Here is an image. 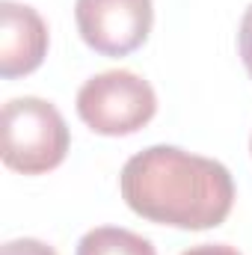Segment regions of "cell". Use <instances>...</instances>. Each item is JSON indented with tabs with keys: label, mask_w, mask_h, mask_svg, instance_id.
<instances>
[{
	"label": "cell",
	"mask_w": 252,
	"mask_h": 255,
	"mask_svg": "<svg viewBox=\"0 0 252 255\" xmlns=\"http://www.w3.org/2000/svg\"><path fill=\"white\" fill-rule=\"evenodd\" d=\"M125 205L142 220L172 229H217L235 205L232 172L211 157L175 145H151L133 154L119 175Z\"/></svg>",
	"instance_id": "cell-1"
},
{
	"label": "cell",
	"mask_w": 252,
	"mask_h": 255,
	"mask_svg": "<svg viewBox=\"0 0 252 255\" xmlns=\"http://www.w3.org/2000/svg\"><path fill=\"white\" fill-rule=\"evenodd\" d=\"M3 163L24 175L57 169L68 154V128L45 98H12L3 104Z\"/></svg>",
	"instance_id": "cell-2"
},
{
	"label": "cell",
	"mask_w": 252,
	"mask_h": 255,
	"mask_svg": "<svg viewBox=\"0 0 252 255\" xmlns=\"http://www.w3.org/2000/svg\"><path fill=\"white\" fill-rule=\"evenodd\" d=\"M157 113V95L148 80L127 68L89 77L77 92V116L101 136H127Z\"/></svg>",
	"instance_id": "cell-3"
},
{
	"label": "cell",
	"mask_w": 252,
	"mask_h": 255,
	"mask_svg": "<svg viewBox=\"0 0 252 255\" xmlns=\"http://www.w3.org/2000/svg\"><path fill=\"white\" fill-rule=\"evenodd\" d=\"M74 21L95 54L125 57L148 39L154 6L151 0H77Z\"/></svg>",
	"instance_id": "cell-4"
},
{
	"label": "cell",
	"mask_w": 252,
	"mask_h": 255,
	"mask_svg": "<svg viewBox=\"0 0 252 255\" xmlns=\"http://www.w3.org/2000/svg\"><path fill=\"white\" fill-rule=\"evenodd\" d=\"M48 54V24L33 6L0 3V74L6 80L36 71Z\"/></svg>",
	"instance_id": "cell-5"
},
{
	"label": "cell",
	"mask_w": 252,
	"mask_h": 255,
	"mask_svg": "<svg viewBox=\"0 0 252 255\" xmlns=\"http://www.w3.org/2000/svg\"><path fill=\"white\" fill-rule=\"evenodd\" d=\"M77 255H157L151 241L127 232V229H116V226H101L92 229L80 238L77 244Z\"/></svg>",
	"instance_id": "cell-6"
},
{
	"label": "cell",
	"mask_w": 252,
	"mask_h": 255,
	"mask_svg": "<svg viewBox=\"0 0 252 255\" xmlns=\"http://www.w3.org/2000/svg\"><path fill=\"white\" fill-rule=\"evenodd\" d=\"M238 48H241V60H244V65H247V71H250V77H252V3H250V9L244 12V18H241Z\"/></svg>",
	"instance_id": "cell-7"
},
{
	"label": "cell",
	"mask_w": 252,
	"mask_h": 255,
	"mask_svg": "<svg viewBox=\"0 0 252 255\" xmlns=\"http://www.w3.org/2000/svg\"><path fill=\"white\" fill-rule=\"evenodd\" d=\"M3 255H57L48 244L33 241V238H21V241H9L3 247Z\"/></svg>",
	"instance_id": "cell-8"
},
{
	"label": "cell",
	"mask_w": 252,
	"mask_h": 255,
	"mask_svg": "<svg viewBox=\"0 0 252 255\" xmlns=\"http://www.w3.org/2000/svg\"><path fill=\"white\" fill-rule=\"evenodd\" d=\"M184 255H241V253L229 244H199V247L187 250Z\"/></svg>",
	"instance_id": "cell-9"
},
{
	"label": "cell",
	"mask_w": 252,
	"mask_h": 255,
	"mask_svg": "<svg viewBox=\"0 0 252 255\" xmlns=\"http://www.w3.org/2000/svg\"><path fill=\"white\" fill-rule=\"evenodd\" d=\"M250 151H252V142H250Z\"/></svg>",
	"instance_id": "cell-10"
}]
</instances>
